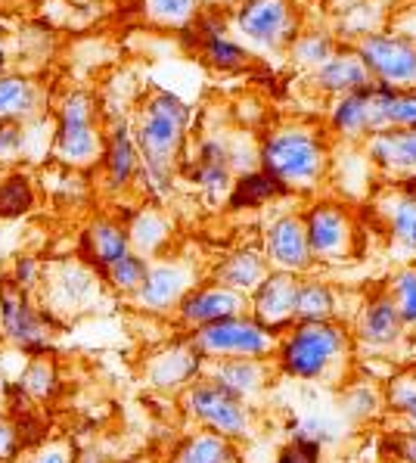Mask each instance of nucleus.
<instances>
[{"mask_svg":"<svg viewBox=\"0 0 416 463\" xmlns=\"http://www.w3.org/2000/svg\"><path fill=\"white\" fill-rule=\"evenodd\" d=\"M317 88L326 94H351V90L364 88L373 81L370 69L357 53H333L317 66Z\"/></svg>","mask_w":416,"mask_h":463,"instance_id":"obj_13","label":"nucleus"},{"mask_svg":"<svg viewBox=\"0 0 416 463\" xmlns=\"http://www.w3.org/2000/svg\"><path fill=\"white\" fill-rule=\"evenodd\" d=\"M186 122H190V106L184 103L171 90H159L147 103L137 128V149L140 159L147 165V175L165 190L171 177V165L181 149V140L186 134Z\"/></svg>","mask_w":416,"mask_h":463,"instance_id":"obj_1","label":"nucleus"},{"mask_svg":"<svg viewBox=\"0 0 416 463\" xmlns=\"http://www.w3.org/2000/svg\"><path fill=\"white\" fill-rule=\"evenodd\" d=\"M404 194H413V196H416V177H411V181H404Z\"/></svg>","mask_w":416,"mask_h":463,"instance_id":"obj_45","label":"nucleus"},{"mask_svg":"<svg viewBox=\"0 0 416 463\" xmlns=\"http://www.w3.org/2000/svg\"><path fill=\"white\" fill-rule=\"evenodd\" d=\"M296 277L289 270L283 274H270L258 283L255 293V320L264 326V330L274 333L279 324H286L292 315H296Z\"/></svg>","mask_w":416,"mask_h":463,"instance_id":"obj_12","label":"nucleus"},{"mask_svg":"<svg viewBox=\"0 0 416 463\" xmlns=\"http://www.w3.org/2000/svg\"><path fill=\"white\" fill-rule=\"evenodd\" d=\"M177 463H236V451L227 445L224 436L205 432V436L186 441L177 454Z\"/></svg>","mask_w":416,"mask_h":463,"instance_id":"obj_22","label":"nucleus"},{"mask_svg":"<svg viewBox=\"0 0 416 463\" xmlns=\"http://www.w3.org/2000/svg\"><path fill=\"white\" fill-rule=\"evenodd\" d=\"M279 194H286V187L277 181L274 175H268V171H249V175H242L240 181L233 184V194H231V205L233 209H255V205L268 203V199H274Z\"/></svg>","mask_w":416,"mask_h":463,"instance_id":"obj_20","label":"nucleus"},{"mask_svg":"<svg viewBox=\"0 0 416 463\" xmlns=\"http://www.w3.org/2000/svg\"><path fill=\"white\" fill-rule=\"evenodd\" d=\"M0 326L13 342H19L28 352H44L47 348V326L44 317L32 308L28 293L13 277L0 280Z\"/></svg>","mask_w":416,"mask_h":463,"instance_id":"obj_8","label":"nucleus"},{"mask_svg":"<svg viewBox=\"0 0 416 463\" xmlns=\"http://www.w3.org/2000/svg\"><path fill=\"white\" fill-rule=\"evenodd\" d=\"M128 240H134L143 249H156L165 240V224L159 221V215H140L137 224L131 227V237Z\"/></svg>","mask_w":416,"mask_h":463,"instance_id":"obj_37","label":"nucleus"},{"mask_svg":"<svg viewBox=\"0 0 416 463\" xmlns=\"http://www.w3.org/2000/svg\"><path fill=\"white\" fill-rule=\"evenodd\" d=\"M196 348L208 354H264L270 348V330H264L258 320L224 317L214 324L199 326Z\"/></svg>","mask_w":416,"mask_h":463,"instance_id":"obj_7","label":"nucleus"},{"mask_svg":"<svg viewBox=\"0 0 416 463\" xmlns=\"http://www.w3.org/2000/svg\"><path fill=\"white\" fill-rule=\"evenodd\" d=\"M84 243H88L90 259L103 268H109L112 261L121 259L125 252H131V240H128V233L121 231V227L109 224V221L93 224L90 231L84 233Z\"/></svg>","mask_w":416,"mask_h":463,"instance_id":"obj_19","label":"nucleus"},{"mask_svg":"<svg viewBox=\"0 0 416 463\" xmlns=\"http://www.w3.org/2000/svg\"><path fill=\"white\" fill-rule=\"evenodd\" d=\"M292 56H296L298 62L320 66V62L333 56V41L324 38V34H301L296 44H292Z\"/></svg>","mask_w":416,"mask_h":463,"instance_id":"obj_35","label":"nucleus"},{"mask_svg":"<svg viewBox=\"0 0 416 463\" xmlns=\"http://www.w3.org/2000/svg\"><path fill=\"white\" fill-rule=\"evenodd\" d=\"M147 13L159 23H186L196 13V0H147Z\"/></svg>","mask_w":416,"mask_h":463,"instance_id":"obj_36","label":"nucleus"},{"mask_svg":"<svg viewBox=\"0 0 416 463\" xmlns=\"http://www.w3.org/2000/svg\"><path fill=\"white\" fill-rule=\"evenodd\" d=\"M394 94V88L383 81H370L364 88L351 90V94H342L339 106L333 109V125L339 128L348 137H357V134H379L389 128L385 122V112H389V99Z\"/></svg>","mask_w":416,"mask_h":463,"instance_id":"obj_3","label":"nucleus"},{"mask_svg":"<svg viewBox=\"0 0 416 463\" xmlns=\"http://www.w3.org/2000/svg\"><path fill=\"white\" fill-rule=\"evenodd\" d=\"M34 84L16 75H4L0 78V122H13L16 116H25L34 106Z\"/></svg>","mask_w":416,"mask_h":463,"instance_id":"obj_24","label":"nucleus"},{"mask_svg":"<svg viewBox=\"0 0 416 463\" xmlns=\"http://www.w3.org/2000/svg\"><path fill=\"white\" fill-rule=\"evenodd\" d=\"M19 389L28 392L32 398H38V402L53 398L56 389H60V373H56V364L47 358V354L32 358L25 364V370H23V383H19Z\"/></svg>","mask_w":416,"mask_h":463,"instance_id":"obj_25","label":"nucleus"},{"mask_svg":"<svg viewBox=\"0 0 416 463\" xmlns=\"http://www.w3.org/2000/svg\"><path fill=\"white\" fill-rule=\"evenodd\" d=\"M398 404L416 420V392H413V389H407V392H404V389H398Z\"/></svg>","mask_w":416,"mask_h":463,"instance_id":"obj_43","label":"nucleus"},{"mask_svg":"<svg viewBox=\"0 0 416 463\" xmlns=\"http://www.w3.org/2000/svg\"><path fill=\"white\" fill-rule=\"evenodd\" d=\"M0 69H4V47H0Z\"/></svg>","mask_w":416,"mask_h":463,"instance_id":"obj_46","label":"nucleus"},{"mask_svg":"<svg viewBox=\"0 0 416 463\" xmlns=\"http://www.w3.org/2000/svg\"><path fill=\"white\" fill-rule=\"evenodd\" d=\"M97 134L90 125V99L84 94H71L62 106L60 134H56V149L66 162L88 165L97 156Z\"/></svg>","mask_w":416,"mask_h":463,"instance_id":"obj_9","label":"nucleus"},{"mask_svg":"<svg viewBox=\"0 0 416 463\" xmlns=\"http://www.w3.org/2000/svg\"><path fill=\"white\" fill-rule=\"evenodd\" d=\"M370 156L383 168H398V171H416V128L398 131H379L370 137Z\"/></svg>","mask_w":416,"mask_h":463,"instance_id":"obj_16","label":"nucleus"},{"mask_svg":"<svg viewBox=\"0 0 416 463\" xmlns=\"http://www.w3.org/2000/svg\"><path fill=\"white\" fill-rule=\"evenodd\" d=\"M19 448H23V441H19L16 423H10V420H0V463L16 458Z\"/></svg>","mask_w":416,"mask_h":463,"instance_id":"obj_39","label":"nucleus"},{"mask_svg":"<svg viewBox=\"0 0 416 463\" xmlns=\"http://www.w3.org/2000/svg\"><path fill=\"white\" fill-rule=\"evenodd\" d=\"M23 144V134H19L16 122H0V159L4 156H13Z\"/></svg>","mask_w":416,"mask_h":463,"instance_id":"obj_40","label":"nucleus"},{"mask_svg":"<svg viewBox=\"0 0 416 463\" xmlns=\"http://www.w3.org/2000/svg\"><path fill=\"white\" fill-rule=\"evenodd\" d=\"M357 56L370 69L373 78L383 84H416V44L407 38H392V34H370L364 38Z\"/></svg>","mask_w":416,"mask_h":463,"instance_id":"obj_6","label":"nucleus"},{"mask_svg":"<svg viewBox=\"0 0 416 463\" xmlns=\"http://www.w3.org/2000/svg\"><path fill=\"white\" fill-rule=\"evenodd\" d=\"M203 50L205 60L212 62L214 69H242L249 66V53L240 44L227 41L224 34H212V38H203Z\"/></svg>","mask_w":416,"mask_h":463,"instance_id":"obj_31","label":"nucleus"},{"mask_svg":"<svg viewBox=\"0 0 416 463\" xmlns=\"http://www.w3.org/2000/svg\"><path fill=\"white\" fill-rule=\"evenodd\" d=\"M186 289V274L181 268H156L147 274L143 287L137 289V298L147 308L162 311L168 305H175Z\"/></svg>","mask_w":416,"mask_h":463,"instance_id":"obj_17","label":"nucleus"},{"mask_svg":"<svg viewBox=\"0 0 416 463\" xmlns=\"http://www.w3.org/2000/svg\"><path fill=\"white\" fill-rule=\"evenodd\" d=\"M336 308V296L333 289L324 283H301L296 289V315L305 320H324L326 315H333Z\"/></svg>","mask_w":416,"mask_h":463,"instance_id":"obj_27","label":"nucleus"},{"mask_svg":"<svg viewBox=\"0 0 416 463\" xmlns=\"http://www.w3.org/2000/svg\"><path fill=\"white\" fill-rule=\"evenodd\" d=\"M13 280H16L23 289H28L34 280H38V261H34V259H19V265H16V277H13Z\"/></svg>","mask_w":416,"mask_h":463,"instance_id":"obj_41","label":"nucleus"},{"mask_svg":"<svg viewBox=\"0 0 416 463\" xmlns=\"http://www.w3.org/2000/svg\"><path fill=\"white\" fill-rule=\"evenodd\" d=\"M34 194L25 175H13L0 184V218H19L32 209Z\"/></svg>","mask_w":416,"mask_h":463,"instance_id":"obj_28","label":"nucleus"},{"mask_svg":"<svg viewBox=\"0 0 416 463\" xmlns=\"http://www.w3.org/2000/svg\"><path fill=\"white\" fill-rule=\"evenodd\" d=\"M261 165L283 187H307L324 168V144L314 131H277L261 146Z\"/></svg>","mask_w":416,"mask_h":463,"instance_id":"obj_2","label":"nucleus"},{"mask_svg":"<svg viewBox=\"0 0 416 463\" xmlns=\"http://www.w3.org/2000/svg\"><path fill=\"white\" fill-rule=\"evenodd\" d=\"M392 233L401 246L416 249V196L404 194L392 209Z\"/></svg>","mask_w":416,"mask_h":463,"instance_id":"obj_32","label":"nucleus"},{"mask_svg":"<svg viewBox=\"0 0 416 463\" xmlns=\"http://www.w3.org/2000/svg\"><path fill=\"white\" fill-rule=\"evenodd\" d=\"M339 345L342 333L336 326L324 320H307L283 345V364L296 376H317L329 364V358H336Z\"/></svg>","mask_w":416,"mask_h":463,"instance_id":"obj_4","label":"nucleus"},{"mask_svg":"<svg viewBox=\"0 0 416 463\" xmlns=\"http://www.w3.org/2000/svg\"><path fill=\"white\" fill-rule=\"evenodd\" d=\"M193 181L205 190H224L231 184V153L218 140H205L199 149V159L193 165Z\"/></svg>","mask_w":416,"mask_h":463,"instance_id":"obj_18","label":"nucleus"},{"mask_svg":"<svg viewBox=\"0 0 416 463\" xmlns=\"http://www.w3.org/2000/svg\"><path fill=\"white\" fill-rule=\"evenodd\" d=\"M186 404L196 414L208 430H214L218 436L233 439V436H246V408H242L240 395H233L227 386L214 383H196L186 395Z\"/></svg>","mask_w":416,"mask_h":463,"instance_id":"obj_5","label":"nucleus"},{"mask_svg":"<svg viewBox=\"0 0 416 463\" xmlns=\"http://www.w3.org/2000/svg\"><path fill=\"white\" fill-rule=\"evenodd\" d=\"M32 463H71V460H69V451L62 445H47L34 454Z\"/></svg>","mask_w":416,"mask_h":463,"instance_id":"obj_42","label":"nucleus"},{"mask_svg":"<svg viewBox=\"0 0 416 463\" xmlns=\"http://www.w3.org/2000/svg\"><path fill=\"white\" fill-rule=\"evenodd\" d=\"M221 283L227 287H255V283L264 280V261L258 259L255 252H240V255H231V259L221 265L218 270Z\"/></svg>","mask_w":416,"mask_h":463,"instance_id":"obj_26","label":"nucleus"},{"mask_svg":"<svg viewBox=\"0 0 416 463\" xmlns=\"http://www.w3.org/2000/svg\"><path fill=\"white\" fill-rule=\"evenodd\" d=\"M385 122H389V128H398V131L416 128V90H394L389 99ZM389 128H385V131H389Z\"/></svg>","mask_w":416,"mask_h":463,"instance_id":"obj_34","label":"nucleus"},{"mask_svg":"<svg viewBox=\"0 0 416 463\" xmlns=\"http://www.w3.org/2000/svg\"><path fill=\"white\" fill-rule=\"evenodd\" d=\"M268 255L286 270L305 268L307 259H311V249H307L305 240V224L298 218L274 221V227L268 233Z\"/></svg>","mask_w":416,"mask_h":463,"instance_id":"obj_14","label":"nucleus"},{"mask_svg":"<svg viewBox=\"0 0 416 463\" xmlns=\"http://www.w3.org/2000/svg\"><path fill=\"white\" fill-rule=\"evenodd\" d=\"M394 308L401 324H416V270H401L394 277Z\"/></svg>","mask_w":416,"mask_h":463,"instance_id":"obj_33","label":"nucleus"},{"mask_svg":"<svg viewBox=\"0 0 416 463\" xmlns=\"http://www.w3.org/2000/svg\"><path fill=\"white\" fill-rule=\"evenodd\" d=\"M242 34L264 47H274L286 34H292V4L289 0H242L240 13H236Z\"/></svg>","mask_w":416,"mask_h":463,"instance_id":"obj_10","label":"nucleus"},{"mask_svg":"<svg viewBox=\"0 0 416 463\" xmlns=\"http://www.w3.org/2000/svg\"><path fill=\"white\" fill-rule=\"evenodd\" d=\"M398 330H401V317H398V308H394L392 298H379L367 308L364 315V339L367 342H394L398 339Z\"/></svg>","mask_w":416,"mask_h":463,"instance_id":"obj_23","label":"nucleus"},{"mask_svg":"<svg viewBox=\"0 0 416 463\" xmlns=\"http://www.w3.org/2000/svg\"><path fill=\"white\" fill-rule=\"evenodd\" d=\"M305 224V240L307 249L314 255H339L342 249L348 246V215L333 203H320L307 212V218L301 221Z\"/></svg>","mask_w":416,"mask_h":463,"instance_id":"obj_11","label":"nucleus"},{"mask_svg":"<svg viewBox=\"0 0 416 463\" xmlns=\"http://www.w3.org/2000/svg\"><path fill=\"white\" fill-rule=\"evenodd\" d=\"M401 458H407L411 463H416V432L401 441Z\"/></svg>","mask_w":416,"mask_h":463,"instance_id":"obj_44","label":"nucleus"},{"mask_svg":"<svg viewBox=\"0 0 416 463\" xmlns=\"http://www.w3.org/2000/svg\"><path fill=\"white\" fill-rule=\"evenodd\" d=\"M106 274H109V280L116 283L118 289H128V293H137V289L143 287V280H147L149 268H147V261H143L140 255L125 252L121 259H116L109 268H106Z\"/></svg>","mask_w":416,"mask_h":463,"instance_id":"obj_29","label":"nucleus"},{"mask_svg":"<svg viewBox=\"0 0 416 463\" xmlns=\"http://www.w3.org/2000/svg\"><path fill=\"white\" fill-rule=\"evenodd\" d=\"M106 165H109V181L112 187H125L131 181L134 168H137V146H134L131 134L125 125H118L112 131L109 140V153H106Z\"/></svg>","mask_w":416,"mask_h":463,"instance_id":"obj_21","label":"nucleus"},{"mask_svg":"<svg viewBox=\"0 0 416 463\" xmlns=\"http://www.w3.org/2000/svg\"><path fill=\"white\" fill-rule=\"evenodd\" d=\"M242 308V298L233 293V289L224 287H214V289H199V293L186 296L181 302V315L190 324H214V320H224L233 317L236 311Z\"/></svg>","mask_w":416,"mask_h":463,"instance_id":"obj_15","label":"nucleus"},{"mask_svg":"<svg viewBox=\"0 0 416 463\" xmlns=\"http://www.w3.org/2000/svg\"><path fill=\"white\" fill-rule=\"evenodd\" d=\"M320 460V445L305 436H298L296 441L279 451V463H317Z\"/></svg>","mask_w":416,"mask_h":463,"instance_id":"obj_38","label":"nucleus"},{"mask_svg":"<svg viewBox=\"0 0 416 463\" xmlns=\"http://www.w3.org/2000/svg\"><path fill=\"white\" fill-rule=\"evenodd\" d=\"M218 383L221 386H227L233 392V395H246V392H255L261 386V370L252 361H227L224 367H221L218 373Z\"/></svg>","mask_w":416,"mask_h":463,"instance_id":"obj_30","label":"nucleus"}]
</instances>
